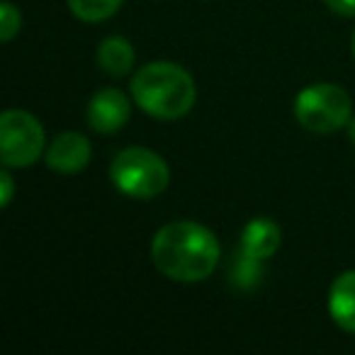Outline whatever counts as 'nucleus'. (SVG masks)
Segmentation results:
<instances>
[{"mask_svg": "<svg viewBox=\"0 0 355 355\" xmlns=\"http://www.w3.org/2000/svg\"><path fill=\"white\" fill-rule=\"evenodd\" d=\"M151 261L158 272L175 282H200L219 263L217 236L195 222H171L151 241Z\"/></svg>", "mask_w": 355, "mask_h": 355, "instance_id": "obj_1", "label": "nucleus"}, {"mask_svg": "<svg viewBox=\"0 0 355 355\" xmlns=\"http://www.w3.org/2000/svg\"><path fill=\"white\" fill-rule=\"evenodd\" d=\"M132 95L146 114L156 119H178L193 110L198 100L193 76L171 61H153L137 71Z\"/></svg>", "mask_w": 355, "mask_h": 355, "instance_id": "obj_2", "label": "nucleus"}, {"mask_svg": "<svg viewBox=\"0 0 355 355\" xmlns=\"http://www.w3.org/2000/svg\"><path fill=\"white\" fill-rule=\"evenodd\" d=\"M110 178L117 190L137 200H151L168 188L171 171L158 153L148 148H124L110 166Z\"/></svg>", "mask_w": 355, "mask_h": 355, "instance_id": "obj_3", "label": "nucleus"}, {"mask_svg": "<svg viewBox=\"0 0 355 355\" xmlns=\"http://www.w3.org/2000/svg\"><path fill=\"white\" fill-rule=\"evenodd\" d=\"M295 114L302 127L314 134L338 132L350 122V98L338 85H311L297 95Z\"/></svg>", "mask_w": 355, "mask_h": 355, "instance_id": "obj_4", "label": "nucleus"}, {"mask_svg": "<svg viewBox=\"0 0 355 355\" xmlns=\"http://www.w3.org/2000/svg\"><path fill=\"white\" fill-rule=\"evenodd\" d=\"M44 148V129L25 110H8L0 117V153L8 168H27Z\"/></svg>", "mask_w": 355, "mask_h": 355, "instance_id": "obj_5", "label": "nucleus"}, {"mask_svg": "<svg viewBox=\"0 0 355 355\" xmlns=\"http://www.w3.org/2000/svg\"><path fill=\"white\" fill-rule=\"evenodd\" d=\"M129 114H132V105H129L127 95L114 88L100 90L88 105V122L100 134L119 132L129 122Z\"/></svg>", "mask_w": 355, "mask_h": 355, "instance_id": "obj_6", "label": "nucleus"}, {"mask_svg": "<svg viewBox=\"0 0 355 355\" xmlns=\"http://www.w3.org/2000/svg\"><path fill=\"white\" fill-rule=\"evenodd\" d=\"M90 161V141L83 134L64 132L51 141L46 151V166L56 173H78Z\"/></svg>", "mask_w": 355, "mask_h": 355, "instance_id": "obj_7", "label": "nucleus"}, {"mask_svg": "<svg viewBox=\"0 0 355 355\" xmlns=\"http://www.w3.org/2000/svg\"><path fill=\"white\" fill-rule=\"evenodd\" d=\"M329 311L340 329L355 334V270L336 277L329 292Z\"/></svg>", "mask_w": 355, "mask_h": 355, "instance_id": "obj_8", "label": "nucleus"}, {"mask_svg": "<svg viewBox=\"0 0 355 355\" xmlns=\"http://www.w3.org/2000/svg\"><path fill=\"white\" fill-rule=\"evenodd\" d=\"M280 246V227L272 219L258 217L246 224L241 234V248L256 258H270Z\"/></svg>", "mask_w": 355, "mask_h": 355, "instance_id": "obj_9", "label": "nucleus"}, {"mask_svg": "<svg viewBox=\"0 0 355 355\" xmlns=\"http://www.w3.org/2000/svg\"><path fill=\"white\" fill-rule=\"evenodd\" d=\"M98 66L105 73L122 78L134 66V49L124 37H107L98 46Z\"/></svg>", "mask_w": 355, "mask_h": 355, "instance_id": "obj_10", "label": "nucleus"}, {"mask_svg": "<svg viewBox=\"0 0 355 355\" xmlns=\"http://www.w3.org/2000/svg\"><path fill=\"white\" fill-rule=\"evenodd\" d=\"M229 277H232V285H236L239 290H253L263 277V258L251 256L241 248L239 256L234 258Z\"/></svg>", "mask_w": 355, "mask_h": 355, "instance_id": "obj_11", "label": "nucleus"}, {"mask_svg": "<svg viewBox=\"0 0 355 355\" xmlns=\"http://www.w3.org/2000/svg\"><path fill=\"white\" fill-rule=\"evenodd\" d=\"M122 0H69V8L83 22H103L119 10Z\"/></svg>", "mask_w": 355, "mask_h": 355, "instance_id": "obj_12", "label": "nucleus"}, {"mask_svg": "<svg viewBox=\"0 0 355 355\" xmlns=\"http://www.w3.org/2000/svg\"><path fill=\"white\" fill-rule=\"evenodd\" d=\"M20 27H22L20 10H17L12 3H3V25H0V37H3V42H10L12 37L20 32Z\"/></svg>", "mask_w": 355, "mask_h": 355, "instance_id": "obj_13", "label": "nucleus"}, {"mask_svg": "<svg viewBox=\"0 0 355 355\" xmlns=\"http://www.w3.org/2000/svg\"><path fill=\"white\" fill-rule=\"evenodd\" d=\"M324 3L334 12H338V15H345V17L355 15V0H324Z\"/></svg>", "mask_w": 355, "mask_h": 355, "instance_id": "obj_14", "label": "nucleus"}, {"mask_svg": "<svg viewBox=\"0 0 355 355\" xmlns=\"http://www.w3.org/2000/svg\"><path fill=\"white\" fill-rule=\"evenodd\" d=\"M0 185H3V198H0V205L3 207H8V205L12 202V178L8 175V173H0Z\"/></svg>", "mask_w": 355, "mask_h": 355, "instance_id": "obj_15", "label": "nucleus"}, {"mask_svg": "<svg viewBox=\"0 0 355 355\" xmlns=\"http://www.w3.org/2000/svg\"><path fill=\"white\" fill-rule=\"evenodd\" d=\"M348 134H350V139H353V144H355V117L350 119V127H348Z\"/></svg>", "mask_w": 355, "mask_h": 355, "instance_id": "obj_16", "label": "nucleus"}, {"mask_svg": "<svg viewBox=\"0 0 355 355\" xmlns=\"http://www.w3.org/2000/svg\"><path fill=\"white\" fill-rule=\"evenodd\" d=\"M350 46H353V56H355V32H353V40H350Z\"/></svg>", "mask_w": 355, "mask_h": 355, "instance_id": "obj_17", "label": "nucleus"}]
</instances>
